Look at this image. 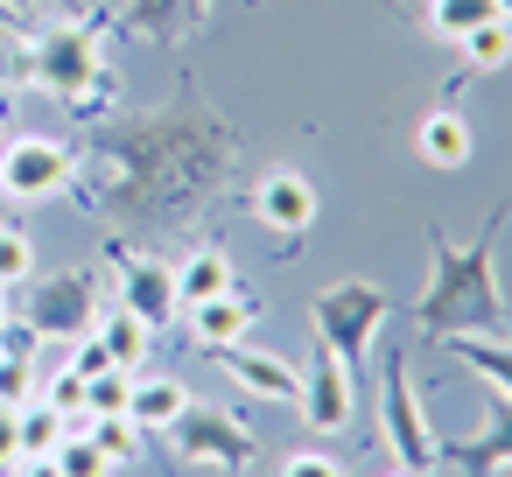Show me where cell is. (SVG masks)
Segmentation results:
<instances>
[{"label":"cell","mask_w":512,"mask_h":477,"mask_svg":"<svg viewBox=\"0 0 512 477\" xmlns=\"http://www.w3.org/2000/svg\"><path fill=\"white\" fill-rule=\"evenodd\" d=\"M15 414H22V407H0V470L22 456V428H15Z\"/></svg>","instance_id":"obj_31"},{"label":"cell","mask_w":512,"mask_h":477,"mask_svg":"<svg viewBox=\"0 0 512 477\" xmlns=\"http://www.w3.org/2000/svg\"><path fill=\"white\" fill-rule=\"evenodd\" d=\"M253 218H260L267 232H281V239L309 232V225H316V183H309L302 169L260 176V183H253Z\"/></svg>","instance_id":"obj_7"},{"label":"cell","mask_w":512,"mask_h":477,"mask_svg":"<svg viewBox=\"0 0 512 477\" xmlns=\"http://www.w3.org/2000/svg\"><path fill=\"white\" fill-rule=\"evenodd\" d=\"M127 400H134V372L127 365H106V372L85 379V414H127Z\"/></svg>","instance_id":"obj_21"},{"label":"cell","mask_w":512,"mask_h":477,"mask_svg":"<svg viewBox=\"0 0 512 477\" xmlns=\"http://www.w3.org/2000/svg\"><path fill=\"white\" fill-rule=\"evenodd\" d=\"M253 323H260V295H239V288H225V295H211V302L183 309V330H190V344H204V351L246 344V337H253Z\"/></svg>","instance_id":"obj_9"},{"label":"cell","mask_w":512,"mask_h":477,"mask_svg":"<svg viewBox=\"0 0 512 477\" xmlns=\"http://www.w3.org/2000/svg\"><path fill=\"white\" fill-rule=\"evenodd\" d=\"M92 442L106 449V463H113V470L141 456V428H134L127 414H92Z\"/></svg>","instance_id":"obj_24"},{"label":"cell","mask_w":512,"mask_h":477,"mask_svg":"<svg viewBox=\"0 0 512 477\" xmlns=\"http://www.w3.org/2000/svg\"><path fill=\"white\" fill-rule=\"evenodd\" d=\"M302 421L316 428V435H337V428H351V414H358V372L316 337V365H309V379H302Z\"/></svg>","instance_id":"obj_6"},{"label":"cell","mask_w":512,"mask_h":477,"mask_svg":"<svg viewBox=\"0 0 512 477\" xmlns=\"http://www.w3.org/2000/svg\"><path fill=\"white\" fill-rule=\"evenodd\" d=\"M456 351H463L498 393H512V344H505V337H456Z\"/></svg>","instance_id":"obj_22"},{"label":"cell","mask_w":512,"mask_h":477,"mask_svg":"<svg viewBox=\"0 0 512 477\" xmlns=\"http://www.w3.org/2000/svg\"><path fill=\"white\" fill-rule=\"evenodd\" d=\"M491 414H498V428H491L477 449H456V470H463V477H477L484 463H512V393L491 386Z\"/></svg>","instance_id":"obj_17"},{"label":"cell","mask_w":512,"mask_h":477,"mask_svg":"<svg viewBox=\"0 0 512 477\" xmlns=\"http://www.w3.org/2000/svg\"><path fill=\"white\" fill-rule=\"evenodd\" d=\"M393 477H421V470H393Z\"/></svg>","instance_id":"obj_34"},{"label":"cell","mask_w":512,"mask_h":477,"mask_svg":"<svg viewBox=\"0 0 512 477\" xmlns=\"http://www.w3.org/2000/svg\"><path fill=\"white\" fill-rule=\"evenodd\" d=\"M106 365H113V358H106L99 330H78V337H71V372H85V379H92V372H106Z\"/></svg>","instance_id":"obj_29"},{"label":"cell","mask_w":512,"mask_h":477,"mask_svg":"<svg viewBox=\"0 0 512 477\" xmlns=\"http://www.w3.org/2000/svg\"><path fill=\"white\" fill-rule=\"evenodd\" d=\"M36 281V246L22 225H0V288H29Z\"/></svg>","instance_id":"obj_23"},{"label":"cell","mask_w":512,"mask_h":477,"mask_svg":"<svg viewBox=\"0 0 512 477\" xmlns=\"http://www.w3.org/2000/svg\"><path fill=\"white\" fill-rule=\"evenodd\" d=\"M15 316V288H0V323H8Z\"/></svg>","instance_id":"obj_33"},{"label":"cell","mask_w":512,"mask_h":477,"mask_svg":"<svg viewBox=\"0 0 512 477\" xmlns=\"http://www.w3.org/2000/svg\"><path fill=\"white\" fill-rule=\"evenodd\" d=\"M176 449L190 456V463H218L225 477L232 470H246L253 463V428L239 421V414H218V407H183V421H176Z\"/></svg>","instance_id":"obj_5"},{"label":"cell","mask_w":512,"mask_h":477,"mask_svg":"<svg viewBox=\"0 0 512 477\" xmlns=\"http://www.w3.org/2000/svg\"><path fill=\"white\" fill-rule=\"evenodd\" d=\"M0 141H8V134H0Z\"/></svg>","instance_id":"obj_36"},{"label":"cell","mask_w":512,"mask_h":477,"mask_svg":"<svg viewBox=\"0 0 512 477\" xmlns=\"http://www.w3.org/2000/svg\"><path fill=\"white\" fill-rule=\"evenodd\" d=\"M470 148H477V134H470V120L449 113V106H435V113L414 127V155H421L428 169H463Z\"/></svg>","instance_id":"obj_14"},{"label":"cell","mask_w":512,"mask_h":477,"mask_svg":"<svg viewBox=\"0 0 512 477\" xmlns=\"http://www.w3.org/2000/svg\"><path fill=\"white\" fill-rule=\"evenodd\" d=\"M176 274V316L183 309H197V302H211V295H225V288H239L232 281V260L218 253V246H204V253H190L183 267H169Z\"/></svg>","instance_id":"obj_15"},{"label":"cell","mask_w":512,"mask_h":477,"mask_svg":"<svg viewBox=\"0 0 512 477\" xmlns=\"http://www.w3.org/2000/svg\"><path fill=\"white\" fill-rule=\"evenodd\" d=\"M78 176V155L50 134H22V141H0V190L15 204H43V197H64Z\"/></svg>","instance_id":"obj_3"},{"label":"cell","mask_w":512,"mask_h":477,"mask_svg":"<svg viewBox=\"0 0 512 477\" xmlns=\"http://www.w3.org/2000/svg\"><path fill=\"white\" fill-rule=\"evenodd\" d=\"M463 57H470V71H505V64H512V15L477 22V29L463 36Z\"/></svg>","instance_id":"obj_18"},{"label":"cell","mask_w":512,"mask_h":477,"mask_svg":"<svg viewBox=\"0 0 512 477\" xmlns=\"http://www.w3.org/2000/svg\"><path fill=\"white\" fill-rule=\"evenodd\" d=\"M0 15H8V0H0Z\"/></svg>","instance_id":"obj_35"},{"label":"cell","mask_w":512,"mask_h":477,"mask_svg":"<svg viewBox=\"0 0 512 477\" xmlns=\"http://www.w3.org/2000/svg\"><path fill=\"white\" fill-rule=\"evenodd\" d=\"M183 407H190V386H183V379H169V372H134L127 421H134L141 435H169V428L183 421Z\"/></svg>","instance_id":"obj_13"},{"label":"cell","mask_w":512,"mask_h":477,"mask_svg":"<svg viewBox=\"0 0 512 477\" xmlns=\"http://www.w3.org/2000/svg\"><path fill=\"white\" fill-rule=\"evenodd\" d=\"M120 309H134L148 330H162L169 316H176V274L162 267V260H148V253H120Z\"/></svg>","instance_id":"obj_11"},{"label":"cell","mask_w":512,"mask_h":477,"mask_svg":"<svg viewBox=\"0 0 512 477\" xmlns=\"http://www.w3.org/2000/svg\"><path fill=\"white\" fill-rule=\"evenodd\" d=\"M92 330H99V344H106V358H113V365H127V372H141V358H148V344H155V330H148V323H141L134 309H106V316H99Z\"/></svg>","instance_id":"obj_16"},{"label":"cell","mask_w":512,"mask_h":477,"mask_svg":"<svg viewBox=\"0 0 512 477\" xmlns=\"http://www.w3.org/2000/svg\"><path fill=\"white\" fill-rule=\"evenodd\" d=\"M36 85H50L64 106H78V92L99 78V57H92V36H43L36 43V64H29Z\"/></svg>","instance_id":"obj_8"},{"label":"cell","mask_w":512,"mask_h":477,"mask_svg":"<svg viewBox=\"0 0 512 477\" xmlns=\"http://www.w3.org/2000/svg\"><path fill=\"white\" fill-rule=\"evenodd\" d=\"M29 323H36L43 337H78V330H92V323H99V309H92V281H85V274H57V281H43L36 302H29Z\"/></svg>","instance_id":"obj_10"},{"label":"cell","mask_w":512,"mask_h":477,"mask_svg":"<svg viewBox=\"0 0 512 477\" xmlns=\"http://www.w3.org/2000/svg\"><path fill=\"white\" fill-rule=\"evenodd\" d=\"M15 428H22V456H50L71 428H64V414L50 407V400H29L22 414H15Z\"/></svg>","instance_id":"obj_20"},{"label":"cell","mask_w":512,"mask_h":477,"mask_svg":"<svg viewBox=\"0 0 512 477\" xmlns=\"http://www.w3.org/2000/svg\"><path fill=\"white\" fill-rule=\"evenodd\" d=\"M8 470H15V477H64V470H57V456H15Z\"/></svg>","instance_id":"obj_32"},{"label":"cell","mask_w":512,"mask_h":477,"mask_svg":"<svg viewBox=\"0 0 512 477\" xmlns=\"http://www.w3.org/2000/svg\"><path fill=\"white\" fill-rule=\"evenodd\" d=\"M498 15V0H428V29L435 36H449V43H463L477 22H491Z\"/></svg>","instance_id":"obj_19"},{"label":"cell","mask_w":512,"mask_h":477,"mask_svg":"<svg viewBox=\"0 0 512 477\" xmlns=\"http://www.w3.org/2000/svg\"><path fill=\"white\" fill-rule=\"evenodd\" d=\"M281 477H344V463H337V456H323V449H302V456H288V463H281Z\"/></svg>","instance_id":"obj_30"},{"label":"cell","mask_w":512,"mask_h":477,"mask_svg":"<svg viewBox=\"0 0 512 477\" xmlns=\"http://www.w3.org/2000/svg\"><path fill=\"white\" fill-rule=\"evenodd\" d=\"M386 309H393V302H386L379 281H337V288H323V295L309 302V323H316V337H323L351 372H365V351H372Z\"/></svg>","instance_id":"obj_2"},{"label":"cell","mask_w":512,"mask_h":477,"mask_svg":"<svg viewBox=\"0 0 512 477\" xmlns=\"http://www.w3.org/2000/svg\"><path fill=\"white\" fill-rule=\"evenodd\" d=\"M246 393H260V400H281V407H295L302 400V372L288 365V358H274V351H246V344H225V351H211Z\"/></svg>","instance_id":"obj_12"},{"label":"cell","mask_w":512,"mask_h":477,"mask_svg":"<svg viewBox=\"0 0 512 477\" xmlns=\"http://www.w3.org/2000/svg\"><path fill=\"white\" fill-rule=\"evenodd\" d=\"M379 414H386V442H393V456H400L407 470H435L442 442H435V428H428V414H421V400H414V379H407V358H400V351L386 358Z\"/></svg>","instance_id":"obj_4"},{"label":"cell","mask_w":512,"mask_h":477,"mask_svg":"<svg viewBox=\"0 0 512 477\" xmlns=\"http://www.w3.org/2000/svg\"><path fill=\"white\" fill-rule=\"evenodd\" d=\"M491 246H498V218L484 225V239L470 253H456L442 232H428V253H435V288L421 302V323L428 330H498L505 323V295L491 281Z\"/></svg>","instance_id":"obj_1"},{"label":"cell","mask_w":512,"mask_h":477,"mask_svg":"<svg viewBox=\"0 0 512 477\" xmlns=\"http://www.w3.org/2000/svg\"><path fill=\"white\" fill-rule=\"evenodd\" d=\"M36 400V358H0V407Z\"/></svg>","instance_id":"obj_26"},{"label":"cell","mask_w":512,"mask_h":477,"mask_svg":"<svg viewBox=\"0 0 512 477\" xmlns=\"http://www.w3.org/2000/svg\"><path fill=\"white\" fill-rule=\"evenodd\" d=\"M36 400H50L64 421H71V414H85V372H71V365H64V372H57V379H50Z\"/></svg>","instance_id":"obj_27"},{"label":"cell","mask_w":512,"mask_h":477,"mask_svg":"<svg viewBox=\"0 0 512 477\" xmlns=\"http://www.w3.org/2000/svg\"><path fill=\"white\" fill-rule=\"evenodd\" d=\"M36 351H43V330L36 323H15V316L0 323V358H36Z\"/></svg>","instance_id":"obj_28"},{"label":"cell","mask_w":512,"mask_h":477,"mask_svg":"<svg viewBox=\"0 0 512 477\" xmlns=\"http://www.w3.org/2000/svg\"><path fill=\"white\" fill-rule=\"evenodd\" d=\"M50 456H57V470H64V477H113V463H106V449H99L92 435H64Z\"/></svg>","instance_id":"obj_25"}]
</instances>
